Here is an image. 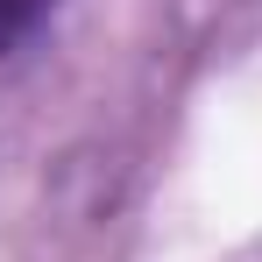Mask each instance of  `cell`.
Instances as JSON below:
<instances>
[{
	"label": "cell",
	"instance_id": "cell-1",
	"mask_svg": "<svg viewBox=\"0 0 262 262\" xmlns=\"http://www.w3.org/2000/svg\"><path fill=\"white\" fill-rule=\"evenodd\" d=\"M43 14H50V0H0V57H14L29 43L43 29Z\"/></svg>",
	"mask_w": 262,
	"mask_h": 262
}]
</instances>
